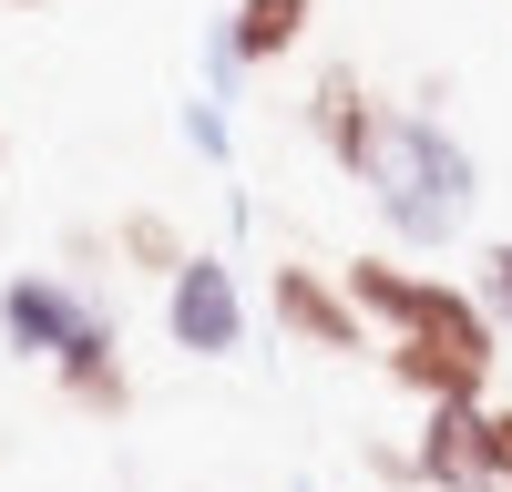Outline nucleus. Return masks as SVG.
Returning a JSON list of instances; mask_svg holds the SVG:
<instances>
[{"instance_id":"1","label":"nucleus","mask_w":512,"mask_h":492,"mask_svg":"<svg viewBox=\"0 0 512 492\" xmlns=\"http://www.w3.org/2000/svg\"><path fill=\"white\" fill-rule=\"evenodd\" d=\"M369 205H379V226H390L400 246H451L461 226H472V205H482V154L451 134L441 113H420V103H390V123H379V154H369Z\"/></svg>"},{"instance_id":"2","label":"nucleus","mask_w":512,"mask_h":492,"mask_svg":"<svg viewBox=\"0 0 512 492\" xmlns=\"http://www.w3.org/2000/svg\"><path fill=\"white\" fill-rule=\"evenodd\" d=\"M379 369H390V390H410L420 410H451V400H492V369H502V328L482 318L472 287L451 277H420V308L390 349H379Z\"/></svg>"},{"instance_id":"3","label":"nucleus","mask_w":512,"mask_h":492,"mask_svg":"<svg viewBox=\"0 0 512 492\" xmlns=\"http://www.w3.org/2000/svg\"><path fill=\"white\" fill-rule=\"evenodd\" d=\"M267 318L287 328L297 349H318V359H359L369 349V318L349 308L338 267H308V257H277L267 267Z\"/></svg>"},{"instance_id":"4","label":"nucleus","mask_w":512,"mask_h":492,"mask_svg":"<svg viewBox=\"0 0 512 492\" xmlns=\"http://www.w3.org/2000/svg\"><path fill=\"white\" fill-rule=\"evenodd\" d=\"M164 339H175L185 359H226V349H246V287H236V267L226 257H195L175 267V287H164Z\"/></svg>"},{"instance_id":"5","label":"nucleus","mask_w":512,"mask_h":492,"mask_svg":"<svg viewBox=\"0 0 512 492\" xmlns=\"http://www.w3.org/2000/svg\"><path fill=\"white\" fill-rule=\"evenodd\" d=\"M410 462H420V492H502V472H492V400L420 410Z\"/></svg>"},{"instance_id":"6","label":"nucleus","mask_w":512,"mask_h":492,"mask_svg":"<svg viewBox=\"0 0 512 492\" xmlns=\"http://www.w3.org/2000/svg\"><path fill=\"white\" fill-rule=\"evenodd\" d=\"M308 134H318V154L338 164V175H369V154H379V123H390V103L369 93V72L359 62H318V82H308Z\"/></svg>"},{"instance_id":"7","label":"nucleus","mask_w":512,"mask_h":492,"mask_svg":"<svg viewBox=\"0 0 512 492\" xmlns=\"http://www.w3.org/2000/svg\"><path fill=\"white\" fill-rule=\"evenodd\" d=\"M52 400L82 410V421H123V410H134V369H123V328H113V308H93V318L62 339V359H52Z\"/></svg>"},{"instance_id":"8","label":"nucleus","mask_w":512,"mask_h":492,"mask_svg":"<svg viewBox=\"0 0 512 492\" xmlns=\"http://www.w3.org/2000/svg\"><path fill=\"white\" fill-rule=\"evenodd\" d=\"M93 308H103V298H82L72 277H41V267H21L11 287H0V339H11L21 359H41V369H52V359H62V339H72V328L93 318Z\"/></svg>"},{"instance_id":"9","label":"nucleus","mask_w":512,"mask_h":492,"mask_svg":"<svg viewBox=\"0 0 512 492\" xmlns=\"http://www.w3.org/2000/svg\"><path fill=\"white\" fill-rule=\"evenodd\" d=\"M318 0H236L216 21V72H256V62H287L297 41H308Z\"/></svg>"},{"instance_id":"10","label":"nucleus","mask_w":512,"mask_h":492,"mask_svg":"<svg viewBox=\"0 0 512 492\" xmlns=\"http://www.w3.org/2000/svg\"><path fill=\"white\" fill-rule=\"evenodd\" d=\"M338 287H349V308H359L369 328H390V339H400V328H410V308H420V267L379 257V246H369V257H349V267H338Z\"/></svg>"},{"instance_id":"11","label":"nucleus","mask_w":512,"mask_h":492,"mask_svg":"<svg viewBox=\"0 0 512 492\" xmlns=\"http://www.w3.org/2000/svg\"><path fill=\"white\" fill-rule=\"evenodd\" d=\"M185 257H195V246H185V226L164 216V205H123V216H113V267H134V277H164V287H175Z\"/></svg>"},{"instance_id":"12","label":"nucleus","mask_w":512,"mask_h":492,"mask_svg":"<svg viewBox=\"0 0 512 492\" xmlns=\"http://www.w3.org/2000/svg\"><path fill=\"white\" fill-rule=\"evenodd\" d=\"M472 298H482V318L512 339V236H492L482 257H472Z\"/></svg>"},{"instance_id":"13","label":"nucleus","mask_w":512,"mask_h":492,"mask_svg":"<svg viewBox=\"0 0 512 492\" xmlns=\"http://www.w3.org/2000/svg\"><path fill=\"white\" fill-rule=\"evenodd\" d=\"M369 482H390V492H410V482H420V462H410V441H369Z\"/></svg>"},{"instance_id":"14","label":"nucleus","mask_w":512,"mask_h":492,"mask_svg":"<svg viewBox=\"0 0 512 492\" xmlns=\"http://www.w3.org/2000/svg\"><path fill=\"white\" fill-rule=\"evenodd\" d=\"M492 472H502V492H512V400H492Z\"/></svg>"},{"instance_id":"15","label":"nucleus","mask_w":512,"mask_h":492,"mask_svg":"<svg viewBox=\"0 0 512 492\" xmlns=\"http://www.w3.org/2000/svg\"><path fill=\"white\" fill-rule=\"evenodd\" d=\"M0 164H11V134H0Z\"/></svg>"},{"instance_id":"16","label":"nucleus","mask_w":512,"mask_h":492,"mask_svg":"<svg viewBox=\"0 0 512 492\" xmlns=\"http://www.w3.org/2000/svg\"><path fill=\"white\" fill-rule=\"evenodd\" d=\"M11 11H41V0H11Z\"/></svg>"}]
</instances>
